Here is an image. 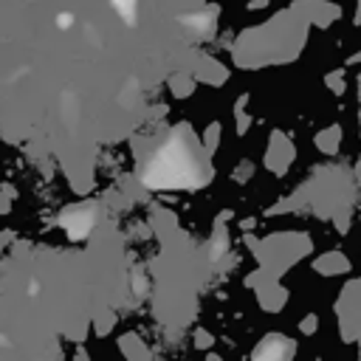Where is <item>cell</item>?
<instances>
[{
    "label": "cell",
    "instance_id": "1",
    "mask_svg": "<svg viewBox=\"0 0 361 361\" xmlns=\"http://www.w3.org/2000/svg\"><path fill=\"white\" fill-rule=\"evenodd\" d=\"M113 3L121 8V14H124V17H127V14H130V8L135 6V0H113Z\"/></svg>",
    "mask_w": 361,
    "mask_h": 361
}]
</instances>
